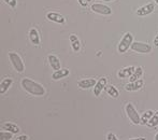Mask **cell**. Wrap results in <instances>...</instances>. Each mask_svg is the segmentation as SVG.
Segmentation results:
<instances>
[{"instance_id": "6da1fadb", "label": "cell", "mask_w": 158, "mask_h": 140, "mask_svg": "<svg viewBox=\"0 0 158 140\" xmlns=\"http://www.w3.org/2000/svg\"><path fill=\"white\" fill-rule=\"evenodd\" d=\"M22 86L26 92L33 96H43L45 94V90L43 86L29 78H25L22 80Z\"/></svg>"}, {"instance_id": "7a4b0ae2", "label": "cell", "mask_w": 158, "mask_h": 140, "mask_svg": "<svg viewBox=\"0 0 158 140\" xmlns=\"http://www.w3.org/2000/svg\"><path fill=\"white\" fill-rule=\"evenodd\" d=\"M132 43H133V36H132V34H131V32H126V34L123 36V38L121 39V41H119L118 46H117L118 53L123 54V53L127 52V50L130 48Z\"/></svg>"}, {"instance_id": "3957f363", "label": "cell", "mask_w": 158, "mask_h": 140, "mask_svg": "<svg viewBox=\"0 0 158 140\" xmlns=\"http://www.w3.org/2000/svg\"><path fill=\"white\" fill-rule=\"evenodd\" d=\"M9 59H10L12 66L14 67V69L16 70L17 72L21 73L25 70V66H24L23 59L21 58V56H19L17 53H15V52L9 53Z\"/></svg>"}, {"instance_id": "277c9868", "label": "cell", "mask_w": 158, "mask_h": 140, "mask_svg": "<svg viewBox=\"0 0 158 140\" xmlns=\"http://www.w3.org/2000/svg\"><path fill=\"white\" fill-rule=\"evenodd\" d=\"M126 113L128 119L130 120V122L135 125H139L141 124V117H140L138 111L135 110V108L133 107L132 104H127L126 105Z\"/></svg>"}, {"instance_id": "5b68a950", "label": "cell", "mask_w": 158, "mask_h": 140, "mask_svg": "<svg viewBox=\"0 0 158 140\" xmlns=\"http://www.w3.org/2000/svg\"><path fill=\"white\" fill-rule=\"evenodd\" d=\"M130 49L135 52L138 53H143V54H148L152 51V45H150L148 43H144V42H139L135 41L131 44Z\"/></svg>"}, {"instance_id": "8992f818", "label": "cell", "mask_w": 158, "mask_h": 140, "mask_svg": "<svg viewBox=\"0 0 158 140\" xmlns=\"http://www.w3.org/2000/svg\"><path fill=\"white\" fill-rule=\"evenodd\" d=\"M93 12L97 13V14H101V15H111L112 14V9L110 6H106V4L102 3H93L90 6Z\"/></svg>"}, {"instance_id": "52a82bcc", "label": "cell", "mask_w": 158, "mask_h": 140, "mask_svg": "<svg viewBox=\"0 0 158 140\" xmlns=\"http://www.w3.org/2000/svg\"><path fill=\"white\" fill-rule=\"evenodd\" d=\"M155 10V4L154 3H148L145 6H140L137 10V15L138 16H146V15H150L151 13H153Z\"/></svg>"}, {"instance_id": "ba28073f", "label": "cell", "mask_w": 158, "mask_h": 140, "mask_svg": "<svg viewBox=\"0 0 158 140\" xmlns=\"http://www.w3.org/2000/svg\"><path fill=\"white\" fill-rule=\"evenodd\" d=\"M46 19L51 22H54V23H58V24H64L66 22V19L61 14L56 12H48L46 14Z\"/></svg>"}, {"instance_id": "9c48e42d", "label": "cell", "mask_w": 158, "mask_h": 140, "mask_svg": "<svg viewBox=\"0 0 158 140\" xmlns=\"http://www.w3.org/2000/svg\"><path fill=\"white\" fill-rule=\"evenodd\" d=\"M97 83L95 79H82L77 82V86L80 88H83V90H87V88L94 87Z\"/></svg>"}, {"instance_id": "30bf717a", "label": "cell", "mask_w": 158, "mask_h": 140, "mask_svg": "<svg viewBox=\"0 0 158 140\" xmlns=\"http://www.w3.org/2000/svg\"><path fill=\"white\" fill-rule=\"evenodd\" d=\"M143 85H144V81L142 79H140L138 81L130 82L129 84H127L125 86V90L128 91V92H135V91H139Z\"/></svg>"}, {"instance_id": "8fae6325", "label": "cell", "mask_w": 158, "mask_h": 140, "mask_svg": "<svg viewBox=\"0 0 158 140\" xmlns=\"http://www.w3.org/2000/svg\"><path fill=\"white\" fill-rule=\"evenodd\" d=\"M104 87H106V78H101L97 81L96 85L94 86V94L95 96H99L101 94V92L104 90Z\"/></svg>"}, {"instance_id": "7c38bea8", "label": "cell", "mask_w": 158, "mask_h": 140, "mask_svg": "<svg viewBox=\"0 0 158 140\" xmlns=\"http://www.w3.org/2000/svg\"><path fill=\"white\" fill-rule=\"evenodd\" d=\"M135 66H129V67H125V68H123V69L119 70L118 73H117V75H118V78H121V79L130 78L131 74L135 72Z\"/></svg>"}, {"instance_id": "4fadbf2b", "label": "cell", "mask_w": 158, "mask_h": 140, "mask_svg": "<svg viewBox=\"0 0 158 140\" xmlns=\"http://www.w3.org/2000/svg\"><path fill=\"white\" fill-rule=\"evenodd\" d=\"M48 63H50L51 67L53 68V70L57 71V70L61 69L60 68V61H59L58 57L55 56V55H53V54H51V55H48Z\"/></svg>"}, {"instance_id": "5bb4252c", "label": "cell", "mask_w": 158, "mask_h": 140, "mask_svg": "<svg viewBox=\"0 0 158 140\" xmlns=\"http://www.w3.org/2000/svg\"><path fill=\"white\" fill-rule=\"evenodd\" d=\"M29 39L32 44L35 45H39L40 44V35L35 28H31L29 30Z\"/></svg>"}, {"instance_id": "9a60e30c", "label": "cell", "mask_w": 158, "mask_h": 140, "mask_svg": "<svg viewBox=\"0 0 158 140\" xmlns=\"http://www.w3.org/2000/svg\"><path fill=\"white\" fill-rule=\"evenodd\" d=\"M70 71L69 69H59L57 71H54L52 74V79L53 80H60V79H64V78L68 77Z\"/></svg>"}, {"instance_id": "2e32d148", "label": "cell", "mask_w": 158, "mask_h": 140, "mask_svg": "<svg viewBox=\"0 0 158 140\" xmlns=\"http://www.w3.org/2000/svg\"><path fill=\"white\" fill-rule=\"evenodd\" d=\"M12 83H13V80L11 79V78H6V79L2 80L1 83H0V93H1V94H4V93L11 87Z\"/></svg>"}, {"instance_id": "e0dca14e", "label": "cell", "mask_w": 158, "mask_h": 140, "mask_svg": "<svg viewBox=\"0 0 158 140\" xmlns=\"http://www.w3.org/2000/svg\"><path fill=\"white\" fill-rule=\"evenodd\" d=\"M142 74H143V69L142 67H137L135 70V72L131 74V77L129 78V81L130 82H135V81H138V80L141 79Z\"/></svg>"}, {"instance_id": "ac0fdd59", "label": "cell", "mask_w": 158, "mask_h": 140, "mask_svg": "<svg viewBox=\"0 0 158 140\" xmlns=\"http://www.w3.org/2000/svg\"><path fill=\"white\" fill-rule=\"evenodd\" d=\"M155 112H153L152 110H148L145 111V112L143 113V115L141 117V124L142 125H145V124L148 123V121H150L151 119H152V117L154 115Z\"/></svg>"}, {"instance_id": "d6986e66", "label": "cell", "mask_w": 158, "mask_h": 140, "mask_svg": "<svg viewBox=\"0 0 158 140\" xmlns=\"http://www.w3.org/2000/svg\"><path fill=\"white\" fill-rule=\"evenodd\" d=\"M106 92H108V94L110 95L111 97H113V98H118L119 92L114 85H108L106 86Z\"/></svg>"}, {"instance_id": "ffe728a7", "label": "cell", "mask_w": 158, "mask_h": 140, "mask_svg": "<svg viewBox=\"0 0 158 140\" xmlns=\"http://www.w3.org/2000/svg\"><path fill=\"white\" fill-rule=\"evenodd\" d=\"M3 128L6 130H8V132L12 133V134H17V133L19 132V127L17 125H15V124H13V123H6V124H4Z\"/></svg>"}, {"instance_id": "44dd1931", "label": "cell", "mask_w": 158, "mask_h": 140, "mask_svg": "<svg viewBox=\"0 0 158 140\" xmlns=\"http://www.w3.org/2000/svg\"><path fill=\"white\" fill-rule=\"evenodd\" d=\"M148 125L150 126V127H156L158 125V111L154 113V115L152 117V119L148 121Z\"/></svg>"}, {"instance_id": "7402d4cb", "label": "cell", "mask_w": 158, "mask_h": 140, "mask_svg": "<svg viewBox=\"0 0 158 140\" xmlns=\"http://www.w3.org/2000/svg\"><path fill=\"white\" fill-rule=\"evenodd\" d=\"M12 137H13V134L8 132V130H6V132L0 133V140H10V139H12Z\"/></svg>"}, {"instance_id": "603a6c76", "label": "cell", "mask_w": 158, "mask_h": 140, "mask_svg": "<svg viewBox=\"0 0 158 140\" xmlns=\"http://www.w3.org/2000/svg\"><path fill=\"white\" fill-rule=\"evenodd\" d=\"M71 46H72L73 51H75V52L80 51V49H81V42H80V40H77V41H74V42H71Z\"/></svg>"}, {"instance_id": "cb8c5ba5", "label": "cell", "mask_w": 158, "mask_h": 140, "mask_svg": "<svg viewBox=\"0 0 158 140\" xmlns=\"http://www.w3.org/2000/svg\"><path fill=\"white\" fill-rule=\"evenodd\" d=\"M4 2H6L8 6H10L12 9H15L16 8V6H17V1L16 0H3Z\"/></svg>"}, {"instance_id": "d4e9b609", "label": "cell", "mask_w": 158, "mask_h": 140, "mask_svg": "<svg viewBox=\"0 0 158 140\" xmlns=\"http://www.w3.org/2000/svg\"><path fill=\"white\" fill-rule=\"evenodd\" d=\"M106 140H118V138H117L113 133H110V134H108V136H106Z\"/></svg>"}, {"instance_id": "484cf974", "label": "cell", "mask_w": 158, "mask_h": 140, "mask_svg": "<svg viewBox=\"0 0 158 140\" xmlns=\"http://www.w3.org/2000/svg\"><path fill=\"white\" fill-rule=\"evenodd\" d=\"M69 39H70L71 42H74V41H77V40H79V38H77L74 34H71L70 37H69Z\"/></svg>"}, {"instance_id": "4316f807", "label": "cell", "mask_w": 158, "mask_h": 140, "mask_svg": "<svg viewBox=\"0 0 158 140\" xmlns=\"http://www.w3.org/2000/svg\"><path fill=\"white\" fill-rule=\"evenodd\" d=\"M14 140H28V136H26V135H21V136L16 137Z\"/></svg>"}, {"instance_id": "83f0119b", "label": "cell", "mask_w": 158, "mask_h": 140, "mask_svg": "<svg viewBox=\"0 0 158 140\" xmlns=\"http://www.w3.org/2000/svg\"><path fill=\"white\" fill-rule=\"evenodd\" d=\"M77 1H79V3L81 4L82 6H84V8L87 6V0H77Z\"/></svg>"}, {"instance_id": "f1b7e54d", "label": "cell", "mask_w": 158, "mask_h": 140, "mask_svg": "<svg viewBox=\"0 0 158 140\" xmlns=\"http://www.w3.org/2000/svg\"><path fill=\"white\" fill-rule=\"evenodd\" d=\"M154 46H158V34H157V36L155 37V39H154Z\"/></svg>"}, {"instance_id": "f546056e", "label": "cell", "mask_w": 158, "mask_h": 140, "mask_svg": "<svg viewBox=\"0 0 158 140\" xmlns=\"http://www.w3.org/2000/svg\"><path fill=\"white\" fill-rule=\"evenodd\" d=\"M129 140H146L144 137H140V138H132V139H129Z\"/></svg>"}, {"instance_id": "4dcf8cb0", "label": "cell", "mask_w": 158, "mask_h": 140, "mask_svg": "<svg viewBox=\"0 0 158 140\" xmlns=\"http://www.w3.org/2000/svg\"><path fill=\"white\" fill-rule=\"evenodd\" d=\"M103 1H106V2H111V1H114V0H103Z\"/></svg>"}, {"instance_id": "1f68e13d", "label": "cell", "mask_w": 158, "mask_h": 140, "mask_svg": "<svg viewBox=\"0 0 158 140\" xmlns=\"http://www.w3.org/2000/svg\"><path fill=\"white\" fill-rule=\"evenodd\" d=\"M155 140H158V133L156 134V136H155Z\"/></svg>"}, {"instance_id": "d6a6232c", "label": "cell", "mask_w": 158, "mask_h": 140, "mask_svg": "<svg viewBox=\"0 0 158 140\" xmlns=\"http://www.w3.org/2000/svg\"><path fill=\"white\" fill-rule=\"evenodd\" d=\"M154 1H155V2H156V3L158 4V0H154Z\"/></svg>"}, {"instance_id": "836d02e7", "label": "cell", "mask_w": 158, "mask_h": 140, "mask_svg": "<svg viewBox=\"0 0 158 140\" xmlns=\"http://www.w3.org/2000/svg\"><path fill=\"white\" fill-rule=\"evenodd\" d=\"M88 1H92V0H87V2H88Z\"/></svg>"}]
</instances>
